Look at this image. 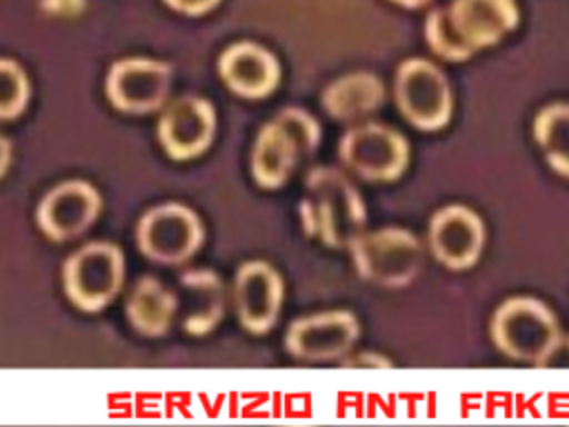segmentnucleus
I'll use <instances>...</instances> for the list:
<instances>
[{"label":"nucleus","instance_id":"obj_1","mask_svg":"<svg viewBox=\"0 0 569 427\" xmlns=\"http://www.w3.org/2000/svg\"><path fill=\"white\" fill-rule=\"evenodd\" d=\"M300 214L305 231L333 249H349L367 222L358 189L333 167H316L307 173Z\"/></svg>","mask_w":569,"mask_h":427},{"label":"nucleus","instance_id":"obj_2","mask_svg":"<svg viewBox=\"0 0 569 427\" xmlns=\"http://www.w3.org/2000/svg\"><path fill=\"white\" fill-rule=\"evenodd\" d=\"M320 142L318 120L300 107L282 109L267 122L251 151V173L264 189L282 187L298 162L316 151Z\"/></svg>","mask_w":569,"mask_h":427},{"label":"nucleus","instance_id":"obj_3","mask_svg":"<svg viewBox=\"0 0 569 427\" xmlns=\"http://www.w3.org/2000/svg\"><path fill=\"white\" fill-rule=\"evenodd\" d=\"M493 345L509 358L547 367L562 334L553 311L529 296L505 300L491 318Z\"/></svg>","mask_w":569,"mask_h":427},{"label":"nucleus","instance_id":"obj_4","mask_svg":"<svg viewBox=\"0 0 569 427\" xmlns=\"http://www.w3.org/2000/svg\"><path fill=\"white\" fill-rule=\"evenodd\" d=\"M356 271L387 289H400L413 282L422 265L420 240L398 227H385L378 231H362L349 245Z\"/></svg>","mask_w":569,"mask_h":427},{"label":"nucleus","instance_id":"obj_5","mask_svg":"<svg viewBox=\"0 0 569 427\" xmlns=\"http://www.w3.org/2000/svg\"><path fill=\"white\" fill-rule=\"evenodd\" d=\"M124 280V256L118 245L93 240L73 251L62 267L67 298L82 311L104 309Z\"/></svg>","mask_w":569,"mask_h":427},{"label":"nucleus","instance_id":"obj_6","mask_svg":"<svg viewBox=\"0 0 569 427\" xmlns=\"http://www.w3.org/2000/svg\"><path fill=\"white\" fill-rule=\"evenodd\" d=\"M400 113L422 131H436L451 118V89L445 73L425 58L405 60L393 80Z\"/></svg>","mask_w":569,"mask_h":427},{"label":"nucleus","instance_id":"obj_7","mask_svg":"<svg viewBox=\"0 0 569 427\" xmlns=\"http://www.w3.org/2000/svg\"><path fill=\"white\" fill-rule=\"evenodd\" d=\"M136 240L147 258L164 265H180L200 249L204 229L193 209L180 202H164L142 214Z\"/></svg>","mask_w":569,"mask_h":427},{"label":"nucleus","instance_id":"obj_8","mask_svg":"<svg viewBox=\"0 0 569 427\" xmlns=\"http://www.w3.org/2000/svg\"><path fill=\"white\" fill-rule=\"evenodd\" d=\"M340 160L360 178L389 182L400 178L409 162V145L402 133L380 122L351 127L338 145Z\"/></svg>","mask_w":569,"mask_h":427},{"label":"nucleus","instance_id":"obj_9","mask_svg":"<svg viewBox=\"0 0 569 427\" xmlns=\"http://www.w3.org/2000/svg\"><path fill=\"white\" fill-rule=\"evenodd\" d=\"M107 98L124 113H151L164 107L171 89V64L151 58H124L107 73Z\"/></svg>","mask_w":569,"mask_h":427},{"label":"nucleus","instance_id":"obj_10","mask_svg":"<svg viewBox=\"0 0 569 427\" xmlns=\"http://www.w3.org/2000/svg\"><path fill=\"white\" fill-rule=\"evenodd\" d=\"M358 334L360 327L351 311H320L293 320L287 329L284 347L300 360L325 363L347 356L356 345Z\"/></svg>","mask_w":569,"mask_h":427},{"label":"nucleus","instance_id":"obj_11","mask_svg":"<svg viewBox=\"0 0 569 427\" xmlns=\"http://www.w3.org/2000/svg\"><path fill=\"white\" fill-rule=\"evenodd\" d=\"M100 193L87 180H64L56 185L38 205L36 220L42 234L64 242L84 234L100 214Z\"/></svg>","mask_w":569,"mask_h":427},{"label":"nucleus","instance_id":"obj_12","mask_svg":"<svg viewBox=\"0 0 569 427\" xmlns=\"http://www.w3.org/2000/svg\"><path fill=\"white\" fill-rule=\"evenodd\" d=\"M216 111L200 96H180L169 102L158 120V140L173 160L200 156L213 140Z\"/></svg>","mask_w":569,"mask_h":427},{"label":"nucleus","instance_id":"obj_13","mask_svg":"<svg viewBox=\"0 0 569 427\" xmlns=\"http://www.w3.org/2000/svg\"><path fill=\"white\" fill-rule=\"evenodd\" d=\"M282 278L264 260L244 262L233 278V305L240 325L251 334L269 331L282 307Z\"/></svg>","mask_w":569,"mask_h":427},{"label":"nucleus","instance_id":"obj_14","mask_svg":"<svg viewBox=\"0 0 569 427\" xmlns=\"http://www.w3.org/2000/svg\"><path fill=\"white\" fill-rule=\"evenodd\" d=\"M485 225L465 205H447L431 216L429 249L449 269H469L482 251Z\"/></svg>","mask_w":569,"mask_h":427},{"label":"nucleus","instance_id":"obj_15","mask_svg":"<svg viewBox=\"0 0 569 427\" xmlns=\"http://www.w3.org/2000/svg\"><path fill=\"white\" fill-rule=\"evenodd\" d=\"M222 82L242 98H267L280 82L276 56L256 42H236L218 60Z\"/></svg>","mask_w":569,"mask_h":427},{"label":"nucleus","instance_id":"obj_16","mask_svg":"<svg viewBox=\"0 0 569 427\" xmlns=\"http://www.w3.org/2000/svg\"><path fill=\"white\" fill-rule=\"evenodd\" d=\"M178 318L193 336L209 334L224 316V285L211 269H189L178 280Z\"/></svg>","mask_w":569,"mask_h":427},{"label":"nucleus","instance_id":"obj_17","mask_svg":"<svg viewBox=\"0 0 569 427\" xmlns=\"http://www.w3.org/2000/svg\"><path fill=\"white\" fill-rule=\"evenodd\" d=\"M449 18L460 38L476 51L498 42L518 24L513 0H453Z\"/></svg>","mask_w":569,"mask_h":427},{"label":"nucleus","instance_id":"obj_18","mask_svg":"<svg viewBox=\"0 0 569 427\" xmlns=\"http://www.w3.org/2000/svg\"><path fill=\"white\" fill-rule=\"evenodd\" d=\"M385 100L382 80L369 71L347 73L322 91L325 111L342 122L360 120L373 113Z\"/></svg>","mask_w":569,"mask_h":427},{"label":"nucleus","instance_id":"obj_19","mask_svg":"<svg viewBox=\"0 0 569 427\" xmlns=\"http://www.w3.org/2000/svg\"><path fill=\"white\" fill-rule=\"evenodd\" d=\"M131 327L144 336H162L178 316V296L158 278L142 276L124 305Z\"/></svg>","mask_w":569,"mask_h":427},{"label":"nucleus","instance_id":"obj_20","mask_svg":"<svg viewBox=\"0 0 569 427\" xmlns=\"http://www.w3.org/2000/svg\"><path fill=\"white\" fill-rule=\"evenodd\" d=\"M533 136L551 169L569 178V105L556 102L538 111Z\"/></svg>","mask_w":569,"mask_h":427},{"label":"nucleus","instance_id":"obj_21","mask_svg":"<svg viewBox=\"0 0 569 427\" xmlns=\"http://www.w3.org/2000/svg\"><path fill=\"white\" fill-rule=\"evenodd\" d=\"M425 38H427V44L431 47L433 53H438L440 58L451 60V62L467 60L473 53V49L453 29L451 18H449V9H433L427 16Z\"/></svg>","mask_w":569,"mask_h":427},{"label":"nucleus","instance_id":"obj_22","mask_svg":"<svg viewBox=\"0 0 569 427\" xmlns=\"http://www.w3.org/2000/svg\"><path fill=\"white\" fill-rule=\"evenodd\" d=\"M31 87L24 69L9 60L0 58V120L18 118L29 105Z\"/></svg>","mask_w":569,"mask_h":427},{"label":"nucleus","instance_id":"obj_23","mask_svg":"<svg viewBox=\"0 0 569 427\" xmlns=\"http://www.w3.org/2000/svg\"><path fill=\"white\" fill-rule=\"evenodd\" d=\"M171 9L187 13V16H200L211 11L220 0H164Z\"/></svg>","mask_w":569,"mask_h":427},{"label":"nucleus","instance_id":"obj_24","mask_svg":"<svg viewBox=\"0 0 569 427\" xmlns=\"http://www.w3.org/2000/svg\"><path fill=\"white\" fill-rule=\"evenodd\" d=\"M342 365H349V367H362V365H369V367H389V363L382 360V358L376 356V354H358V358L345 360Z\"/></svg>","mask_w":569,"mask_h":427},{"label":"nucleus","instance_id":"obj_25","mask_svg":"<svg viewBox=\"0 0 569 427\" xmlns=\"http://www.w3.org/2000/svg\"><path fill=\"white\" fill-rule=\"evenodd\" d=\"M9 162H11V142L0 133V178L9 169Z\"/></svg>","mask_w":569,"mask_h":427},{"label":"nucleus","instance_id":"obj_26","mask_svg":"<svg viewBox=\"0 0 569 427\" xmlns=\"http://www.w3.org/2000/svg\"><path fill=\"white\" fill-rule=\"evenodd\" d=\"M556 354H562V356H569V338H565V336H562V338H560V342H558V347H556V351H553V354H551V358H553V356H556ZM551 358H549V360H551ZM547 365H549V363H547ZM562 365H569V358H565V360H562Z\"/></svg>","mask_w":569,"mask_h":427},{"label":"nucleus","instance_id":"obj_27","mask_svg":"<svg viewBox=\"0 0 569 427\" xmlns=\"http://www.w3.org/2000/svg\"><path fill=\"white\" fill-rule=\"evenodd\" d=\"M393 2H398V4H402V7H409V9H416V7L427 4L429 0H393Z\"/></svg>","mask_w":569,"mask_h":427}]
</instances>
